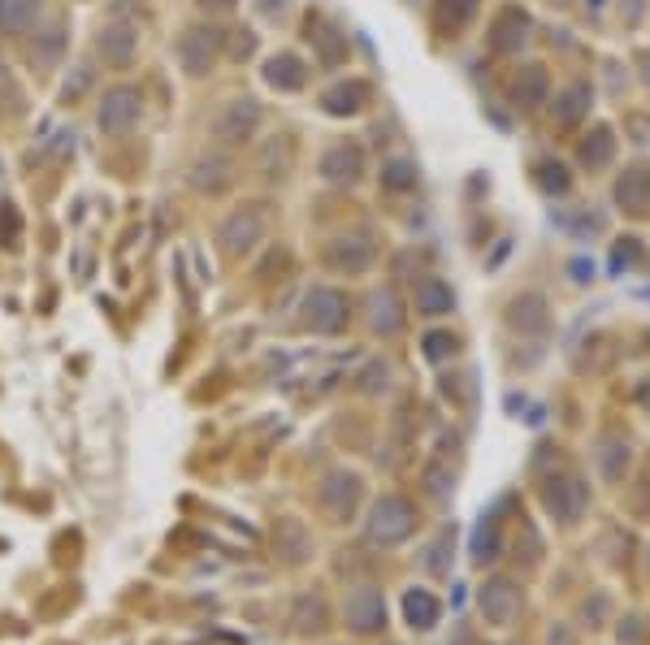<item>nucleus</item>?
Instances as JSON below:
<instances>
[{"label":"nucleus","instance_id":"obj_1","mask_svg":"<svg viewBox=\"0 0 650 645\" xmlns=\"http://www.w3.org/2000/svg\"><path fill=\"white\" fill-rule=\"evenodd\" d=\"M260 122H265V109H260L256 96H234L217 109L213 117V143L221 152H234V148H247L256 139Z\"/></svg>","mask_w":650,"mask_h":645},{"label":"nucleus","instance_id":"obj_2","mask_svg":"<svg viewBox=\"0 0 650 645\" xmlns=\"http://www.w3.org/2000/svg\"><path fill=\"white\" fill-rule=\"evenodd\" d=\"M178 65H182V74L187 78H204V74H213V65L221 61V52H226V31L213 22H195L187 26V31L178 35Z\"/></svg>","mask_w":650,"mask_h":645},{"label":"nucleus","instance_id":"obj_3","mask_svg":"<svg viewBox=\"0 0 650 645\" xmlns=\"http://www.w3.org/2000/svg\"><path fill=\"white\" fill-rule=\"evenodd\" d=\"M265 230H269L265 204H243L217 226V243L230 260H243V256L256 252V243H265Z\"/></svg>","mask_w":650,"mask_h":645},{"label":"nucleus","instance_id":"obj_4","mask_svg":"<svg viewBox=\"0 0 650 645\" xmlns=\"http://www.w3.org/2000/svg\"><path fill=\"white\" fill-rule=\"evenodd\" d=\"M143 117V91L130 87V83H113L109 91L100 96V109H96V126L104 135H126L135 130Z\"/></svg>","mask_w":650,"mask_h":645},{"label":"nucleus","instance_id":"obj_5","mask_svg":"<svg viewBox=\"0 0 650 645\" xmlns=\"http://www.w3.org/2000/svg\"><path fill=\"white\" fill-rule=\"evenodd\" d=\"M299 312H304L299 321H304V329H312V334H338V329L347 325L351 304H347L343 291H334V286H312Z\"/></svg>","mask_w":650,"mask_h":645},{"label":"nucleus","instance_id":"obj_6","mask_svg":"<svg viewBox=\"0 0 650 645\" xmlns=\"http://www.w3.org/2000/svg\"><path fill=\"white\" fill-rule=\"evenodd\" d=\"M616 208L624 217H650V161H633L616 178Z\"/></svg>","mask_w":650,"mask_h":645},{"label":"nucleus","instance_id":"obj_7","mask_svg":"<svg viewBox=\"0 0 650 645\" xmlns=\"http://www.w3.org/2000/svg\"><path fill=\"white\" fill-rule=\"evenodd\" d=\"M507 96H512L516 113H538L551 100V74H546V65H520L512 74V83H507Z\"/></svg>","mask_w":650,"mask_h":645},{"label":"nucleus","instance_id":"obj_8","mask_svg":"<svg viewBox=\"0 0 650 645\" xmlns=\"http://www.w3.org/2000/svg\"><path fill=\"white\" fill-rule=\"evenodd\" d=\"M529 31H533L529 13L520 9V5H503L499 13H494V22H490L486 48H490V52H499V57H507V52H520V44L529 39Z\"/></svg>","mask_w":650,"mask_h":645},{"label":"nucleus","instance_id":"obj_9","mask_svg":"<svg viewBox=\"0 0 650 645\" xmlns=\"http://www.w3.org/2000/svg\"><path fill=\"white\" fill-rule=\"evenodd\" d=\"M373 104V87L364 78H338L334 87L321 91V113L325 117H360Z\"/></svg>","mask_w":650,"mask_h":645},{"label":"nucleus","instance_id":"obj_10","mask_svg":"<svg viewBox=\"0 0 650 645\" xmlns=\"http://www.w3.org/2000/svg\"><path fill=\"white\" fill-rule=\"evenodd\" d=\"M321 178L334 182V187H356L364 178V148L356 139H343V143H334V148H325Z\"/></svg>","mask_w":650,"mask_h":645},{"label":"nucleus","instance_id":"obj_11","mask_svg":"<svg viewBox=\"0 0 650 645\" xmlns=\"http://www.w3.org/2000/svg\"><path fill=\"white\" fill-rule=\"evenodd\" d=\"M96 57L109 65V70H126L130 61H135V52H139V31L130 22H113V26H104V31L96 35Z\"/></svg>","mask_w":650,"mask_h":645},{"label":"nucleus","instance_id":"obj_12","mask_svg":"<svg viewBox=\"0 0 650 645\" xmlns=\"http://www.w3.org/2000/svg\"><path fill=\"white\" fill-rule=\"evenodd\" d=\"M191 191H200V195H221V191H230L234 187V161L226 152H204V156H195V165H191Z\"/></svg>","mask_w":650,"mask_h":645},{"label":"nucleus","instance_id":"obj_13","mask_svg":"<svg viewBox=\"0 0 650 645\" xmlns=\"http://www.w3.org/2000/svg\"><path fill=\"white\" fill-rule=\"evenodd\" d=\"M308 61L299 57V52L291 48H282V52H273V57L265 61V70H260V78H265V87L273 91H282V96H291V91H304L308 87Z\"/></svg>","mask_w":650,"mask_h":645},{"label":"nucleus","instance_id":"obj_14","mask_svg":"<svg viewBox=\"0 0 650 645\" xmlns=\"http://www.w3.org/2000/svg\"><path fill=\"white\" fill-rule=\"evenodd\" d=\"M304 31H308V44L317 48V61L325 65V70H334V65L347 61V35L338 31V26L325 18V13H308Z\"/></svg>","mask_w":650,"mask_h":645},{"label":"nucleus","instance_id":"obj_15","mask_svg":"<svg viewBox=\"0 0 650 645\" xmlns=\"http://www.w3.org/2000/svg\"><path fill=\"white\" fill-rule=\"evenodd\" d=\"M373 239L369 234H338V239L330 243V252H325V260H330V269L338 273H364L373 265Z\"/></svg>","mask_w":650,"mask_h":645},{"label":"nucleus","instance_id":"obj_16","mask_svg":"<svg viewBox=\"0 0 650 645\" xmlns=\"http://www.w3.org/2000/svg\"><path fill=\"white\" fill-rule=\"evenodd\" d=\"M408 529H412V511L403 498H382V503L373 507V524H369L373 542H399Z\"/></svg>","mask_w":650,"mask_h":645},{"label":"nucleus","instance_id":"obj_17","mask_svg":"<svg viewBox=\"0 0 650 645\" xmlns=\"http://www.w3.org/2000/svg\"><path fill=\"white\" fill-rule=\"evenodd\" d=\"M611 156H616V130L598 122L594 130H585L581 143H577V161L581 169H607Z\"/></svg>","mask_w":650,"mask_h":645},{"label":"nucleus","instance_id":"obj_18","mask_svg":"<svg viewBox=\"0 0 650 645\" xmlns=\"http://www.w3.org/2000/svg\"><path fill=\"white\" fill-rule=\"evenodd\" d=\"M291 161H295V143L286 135H273L256 156V174L265 182H282L286 174H291Z\"/></svg>","mask_w":650,"mask_h":645},{"label":"nucleus","instance_id":"obj_19","mask_svg":"<svg viewBox=\"0 0 650 645\" xmlns=\"http://www.w3.org/2000/svg\"><path fill=\"white\" fill-rule=\"evenodd\" d=\"M477 9H481V0H434V31L442 39H455L477 18Z\"/></svg>","mask_w":650,"mask_h":645},{"label":"nucleus","instance_id":"obj_20","mask_svg":"<svg viewBox=\"0 0 650 645\" xmlns=\"http://www.w3.org/2000/svg\"><path fill=\"white\" fill-rule=\"evenodd\" d=\"M451 308H455V291L442 278L416 282V312H421V317H447Z\"/></svg>","mask_w":650,"mask_h":645},{"label":"nucleus","instance_id":"obj_21","mask_svg":"<svg viewBox=\"0 0 650 645\" xmlns=\"http://www.w3.org/2000/svg\"><path fill=\"white\" fill-rule=\"evenodd\" d=\"M559 109H551V117H555V126H564V130H572L581 122V117H590V87L585 83H568L564 91H559Z\"/></svg>","mask_w":650,"mask_h":645},{"label":"nucleus","instance_id":"obj_22","mask_svg":"<svg viewBox=\"0 0 650 645\" xmlns=\"http://www.w3.org/2000/svg\"><path fill=\"white\" fill-rule=\"evenodd\" d=\"M39 18V0H0V35L18 39L35 26Z\"/></svg>","mask_w":650,"mask_h":645},{"label":"nucleus","instance_id":"obj_23","mask_svg":"<svg viewBox=\"0 0 650 645\" xmlns=\"http://www.w3.org/2000/svg\"><path fill=\"white\" fill-rule=\"evenodd\" d=\"M377 182H382V191H412L416 187V165L408 161V156H390V161H382V174H377Z\"/></svg>","mask_w":650,"mask_h":645},{"label":"nucleus","instance_id":"obj_24","mask_svg":"<svg viewBox=\"0 0 650 645\" xmlns=\"http://www.w3.org/2000/svg\"><path fill=\"white\" fill-rule=\"evenodd\" d=\"M533 174H538V187L546 195H568L572 191V169L564 161H555V156H546V161L533 165Z\"/></svg>","mask_w":650,"mask_h":645},{"label":"nucleus","instance_id":"obj_25","mask_svg":"<svg viewBox=\"0 0 650 645\" xmlns=\"http://www.w3.org/2000/svg\"><path fill=\"white\" fill-rule=\"evenodd\" d=\"M373 329H382V334H395V329L403 325V317H399V304H395V295H390V291H382V295H377L373 299Z\"/></svg>","mask_w":650,"mask_h":645},{"label":"nucleus","instance_id":"obj_26","mask_svg":"<svg viewBox=\"0 0 650 645\" xmlns=\"http://www.w3.org/2000/svg\"><path fill=\"white\" fill-rule=\"evenodd\" d=\"M377 620H382V602H377L373 594H356V598H351V624H356V628H373Z\"/></svg>","mask_w":650,"mask_h":645},{"label":"nucleus","instance_id":"obj_27","mask_svg":"<svg viewBox=\"0 0 650 645\" xmlns=\"http://www.w3.org/2000/svg\"><path fill=\"white\" fill-rule=\"evenodd\" d=\"M22 243V217H18V208L13 204H0V247H18Z\"/></svg>","mask_w":650,"mask_h":645},{"label":"nucleus","instance_id":"obj_28","mask_svg":"<svg viewBox=\"0 0 650 645\" xmlns=\"http://www.w3.org/2000/svg\"><path fill=\"white\" fill-rule=\"evenodd\" d=\"M646 260V252H642V239H637V234H620L616 239V252H611V265H642Z\"/></svg>","mask_w":650,"mask_h":645},{"label":"nucleus","instance_id":"obj_29","mask_svg":"<svg viewBox=\"0 0 650 645\" xmlns=\"http://www.w3.org/2000/svg\"><path fill=\"white\" fill-rule=\"evenodd\" d=\"M226 39H230V57L234 61H247L256 52V31H252V26H243V31H230Z\"/></svg>","mask_w":650,"mask_h":645},{"label":"nucleus","instance_id":"obj_30","mask_svg":"<svg viewBox=\"0 0 650 645\" xmlns=\"http://www.w3.org/2000/svg\"><path fill=\"white\" fill-rule=\"evenodd\" d=\"M408 620L421 624V628H429V624H434V602H429L425 594H412V598H408Z\"/></svg>","mask_w":650,"mask_h":645},{"label":"nucleus","instance_id":"obj_31","mask_svg":"<svg viewBox=\"0 0 650 645\" xmlns=\"http://www.w3.org/2000/svg\"><path fill=\"white\" fill-rule=\"evenodd\" d=\"M425 355L429 360H447V355H455V338L451 334H429L425 338Z\"/></svg>","mask_w":650,"mask_h":645},{"label":"nucleus","instance_id":"obj_32","mask_svg":"<svg viewBox=\"0 0 650 645\" xmlns=\"http://www.w3.org/2000/svg\"><path fill=\"white\" fill-rule=\"evenodd\" d=\"M87 83H91V74L83 70V65H78L74 83H65V91H61V96H65V100H78V96H83V91H87Z\"/></svg>","mask_w":650,"mask_h":645},{"label":"nucleus","instance_id":"obj_33","mask_svg":"<svg viewBox=\"0 0 650 645\" xmlns=\"http://www.w3.org/2000/svg\"><path fill=\"white\" fill-rule=\"evenodd\" d=\"M234 5H239V0H200L204 13H230Z\"/></svg>","mask_w":650,"mask_h":645}]
</instances>
